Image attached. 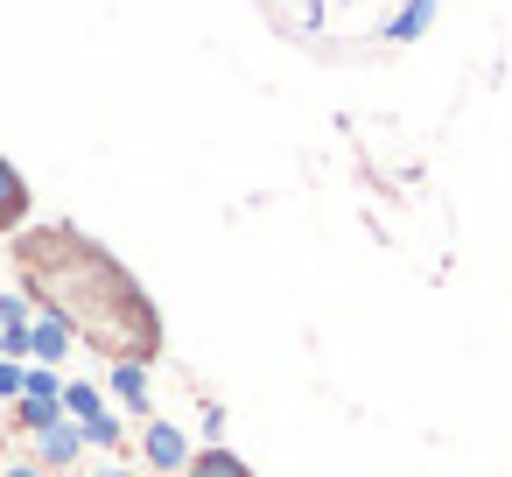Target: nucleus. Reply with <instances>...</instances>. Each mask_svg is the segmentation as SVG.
Segmentation results:
<instances>
[{
    "mask_svg": "<svg viewBox=\"0 0 512 477\" xmlns=\"http://www.w3.org/2000/svg\"><path fill=\"white\" fill-rule=\"evenodd\" d=\"M141 456H148L162 477H176V470H190L197 449H190V435H183L176 421H148V428H141Z\"/></svg>",
    "mask_w": 512,
    "mask_h": 477,
    "instance_id": "1",
    "label": "nucleus"
},
{
    "mask_svg": "<svg viewBox=\"0 0 512 477\" xmlns=\"http://www.w3.org/2000/svg\"><path fill=\"white\" fill-rule=\"evenodd\" d=\"M29 358H36V365L71 358V316H64V309H43V316L29 323Z\"/></svg>",
    "mask_w": 512,
    "mask_h": 477,
    "instance_id": "2",
    "label": "nucleus"
},
{
    "mask_svg": "<svg viewBox=\"0 0 512 477\" xmlns=\"http://www.w3.org/2000/svg\"><path fill=\"white\" fill-rule=\"evenodd\" d=\"M106 386H113V400H127V414H148V358H113Z\"/></svg>",
    "mask_w": 512,
    "mask_h": 477,
    "instance_id": "3",
    "label": "nucleus"
},
{
    "mask_svg": "<svg viewBox=\"0 0 512 477\" xmlns=\"http://www.w3.org/2000/svg\"><path fill=\"white\" fill-rule=\"evenodd\" d=\"M78 456H85V428H78V421L43 428V470H71Z\"/></svg>",
    "mask_w": 512,
    "mask_h": 477,
    "instance_id": "4",
    "label": "nucleus"
},
{
    "mask_svg": "<svg viewBox=\"0 0 512 477\" xmlns=\"http://www.w3.org/2000/svg\"><path fill=\"white\" fill-rule=\"evenodd\" d=\"M29 218V183L15 176V162L8 155H0V232H15Z\"/></svg>",
    "mask_w": 512,
    "mask_h": 477,
    "instance_id": "5",
    "label": "nucleus"
},
{
    "mask_svg": "<svg viewBox=\"0 0 512 477\" xmlns=\"http://www.w3.org/2000/svg\"><path fill=\"white\" fill-rule=\"evenodd\" d=\"M15 421H22L29 435H43V428L64 421V400H36V393H22V400H15Z\"/></svg>",
    "mask_w": 512,
    "mask_h": 477,
    "instance_id": "6",
    "label": "nucleus"
},
{
    "mask_svg": "<svg viewBox=\"0 0 512 477\" xmlns=\"http://www.w3.org/2000/svg\"><path fill=\"white\" fill-rule=\"evenodd\" d=\"M92 414H106V400H99V386H85V379H71V386H64V421H92Z\"/></svg>",
    "mask_w": 512,
    "mask_h": 477,
    "instance_id": "7",
    "label": "nucleus"
},
{
    "mask_svg": "<svg viewBox=\"0 0 512 477\" xmlns=\"http://www.w3.org/2000/svg\"><path fill=\"white\" fill-rule=\"evenodd\" d=\"M78 428H85V449H120V442H127L120 414H92V421H78Z\"/></svg>",
    "mask_w": 512,
    "mask_h": 477,
    "instance_id": "8",
    "label": "nucleus"
},
{
    "mask_svg": "<svg viewBox=\"0 0 512 477\" xmlns=\"http://www.w3.org/2000/svg\"><path fill=\"white\" fill-rule=\"evenodd\" d=\"M190 463H197L204 477H246V463H239L232 449H204V456H190Z\"/></svg>",
    "mask_w": 512,
    "mask_h": 477,
    "instance_id": "9",
    "label": "nucleus"
},
{
    "mask_svg": "<svg viewBox=\"0 0 512 477\" xmlns=\"http://www.w3.org/2000/svg\"><path fill=\"white\" fill-rule=\"evenodd\" d=\"M22 386H29V365L22 358H0V400H22Z\"/></svg>",
    "mask_w": 512,
    "mask_h": 477,
    "instance_id": "10",
    "label": "nucleus"
},
{
    "mask_svg": "<svg viewBox=\"0 0 512 477\" xmlns=\"http://www.w3.org/2000/svg\"><path fill=\"white\" fill-rule=\"evenodd\" d=\"M0 477H43V463H0Z\"/></svg>",
    "mask_w": 512,
    "mask_h": 477,
    "instance_id": "11",
    "label": "nucleus"
},
{
    "mask_svg": "<svg viewBox=\"0 0 512 477\" xmlns=\"http://www.w3.org/2000/svg\"><path fill=\"white\" fill-rule=\"evenodd\" d=\"M176 477H204V470H197V463H190V470H176Z\"/></svg>",
    "mask_w": 512,
    "mask_h": 477,
    "instance_id": "12",
    "label": "nucleus"
},
{
    "mask_svg": "<svg viewBox=\"0 0 512 477\" xmlns=\"http://www.w3.org/2000/svg\"><path fill=\"white\" fill-rule=\"evenodd\" d=\"M106 477H127V470H106Z\"/></svg>",
    "mask_w": 512,
    "mask_h": 477,
    "instance_id": "13",
    "label": "nucleus"
}]
</instances>
